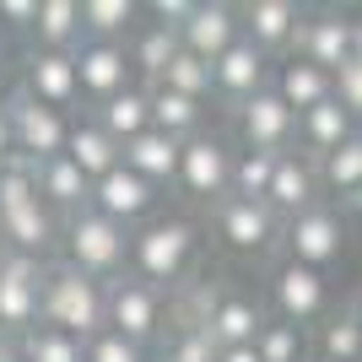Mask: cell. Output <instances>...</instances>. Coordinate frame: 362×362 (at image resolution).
<instances>
[{"label": "cell", "mask_w": 362, "mask_h": 362, "mask_svg": "<svg viewBox=\"0 0 362 362\" xmlns=\"http://www.w3.org/2000/svg\"><path fill=\"white\" fill-rule=\"evenodd\" d=\"M200 259V227L189 216H151L130 233V265L124 276H136L157 292L184 287V276L195 271Z\"/></svg>", "instance_id": "obj_1"}, {"label": "cell", "mask_w": 362, "mask_h": 362, "mask_svg": "<svg viewBox=\"0 0 362 362\" xmlns=\"http://www.w3.org/2000/svg\"><path fill=\"white\" fill-rule=\"evenodd\" d=\"M38 325L76 335V341H92L98 330H108V287L71 271L65 259L44 265V276H38Z\"/></svg>", "instance_id": "obj_2"}, {"label": "cell", "mask_w": 362, "mask_h": 362, "mask_svg": "<svg viewBox=\"0 0 362 362\" xmlns=\"http://www.w3.org/2000/svg\"><path fill=\"white\" fill-rule=\"evenodd\" d=\"M60 249H65V265L92 281H119L124 265H130V227L108 222L87 206V211H76L60 222Z\"/></svg>", "instance_id": "obj_3"}, {"label": "cell", "mask_w": 362, "mask_h": 362, "mask_svg": "<svg viewBox=\"0 0 362 362\" xmlns=\"http://www.w3.org/2000/svg\"><path fill=\"white\" fill-rule=\"evenodd\" d=\"M233 157L238 151L227 146L222 136H189L179 146V173H173V184L184 189V200H195V206H216V200H227V189H233Z\"/></svg>", "instance_id": "obj_4"}, {"label": "cell", "mask_w": 362, "mask_h": 362, "mask_svg": "<svg viewBox=\"0 0 362 362\" xmlns=\"http://www.w3.org/2000/svg\"><path fill=\"white\" fill-rule=\"evenodd\" d=\"M281 243H287V259L325 276L335 259L346 255V216L335 211L330 200H319V206L298 211L292 222H281Z\"/></svg>", "instance_id": "obj_5"}, {"label": "cell", "mask_w": 362, "mask_h": 362, "mask_svg": "<svg viewBox=\"0 0 362 362\" xmlns=\"http://www.w3.org/2000/svg\"><path fill=\"white\" fill-rule=\"evenodd\" d=\"M211 222H216V238H222L227 255H243V259H259L281 243V216L265 206V200H238L227 195L211 206Z\"/></svg>", "instance_id": "obj_6"}, {"label": "cell", "mask_w": 362, "mask_h": 362, "mask_svg": "<svg viewBox=\"0 0 362 362\" xmlns=\"http://www.w3.org/2000/svg\"><path fill=\"white\" fill-rule=\"evenodd\" d=\"M292 54H303L308 65H319L325 76H335L341 65H351L362 54V22L351 11H335V6H330V11L303 16Z\"/></svg>", "instance_id": "obj_7"}, {"label": "cell", "mask_w": 362, "mask_h": 362, "mask_svg": "<svg viewBox=\"0 0 362 362\" xmlns=\"http://www.w3.org/2000/svg\"><path fill=\"white\" fill-rule=\"evenodd\" d=\"M163 319H168V292L146 287L136 276L108 281V330L114 335H124L146 351L151 341H163Z\"/></svg>", "instance_id": "obj_8"}, {"label": "cell", "mask_w": 362, "mask_h": 362, "mask_svg": "<svg viewBox=\"0 0 362 362\" xmlns=\"http://www.w3.org/2000/svg\"><path fill=\"white\" fill-rule=\"evenodd\" d=\"M271 303H276V319H287L298 330H314L330 314V276L308 271L298 259H281L271 271Z\"/></svg>", "instance_id": "obj_9"}, {"label": "cell", "mask_w": 362, "mask_h": 362, "mask_svg": "<svg viewBox=\"0 0 362 362\" xmlns=\"http://www.w3.org/2000/svg\"><path fill=\"white\" fill-rule=\"evenodd\" d=\"M6 119H11V146H16V157H22V163H49V157H65L71 114L38 108L33 98L11 92V103H6Z\"/></svg>", "instance_id": "obj_10"}, {"label": "cell", "mask_w": 362, "mask_h": 362, "mask_svg": "<svg viewBox=\"0 0 362 362\" xmlns=\"http://www.w3.org/2000/svg\"><path fill=\"white\" fill-rule=\"evenodd\" d=\"M71 65H76V92H81L92 108H103L108 98H119L124 87H136L130 60H124V44H98V38H81V44L71 49Z\"/></svg>", "instance_id": "obj_11"}, {"label": "cell", "mask_w": 362, "mask_h": 362, "mask_svg": "<svg viewBox=\"0 0 362 362\" xmlns=\"http://www.w3.org/2000/svg\"><path fill=\"white\" fill-rule=\"evenodd\" d=\"M238 141H243V151L281 157V151L298 146V114L265 87V92H255L249 103H238Z\"/></svg>", "instance_id": "obj_12"}, {"label": "cell", "mask_w": 362, "mask_h": 362, "mask_svg": "<svg viewBox=\"0 0 362 362\" xmlns=\"http://www.w3.org/2000/svg\"><path fill=\"white\" fill-rule=\"evenodd\" d=\"M157 189H151L146 179H141V173H130V168H114V173H103V179L92 184V211L98 216H108V222H119V227H130V233H136L141 222H151V216H157Z\"/></svg>", "instance_id": "obj_13"}, {"label": "cell", "mask_w": 362, "mask_h": 362, "mask_svg": "<svg viewBox=\"0 0 362 362\" xmlns=\"http://www.w3.org/2000/svg\"><path fill=\"white\" fill-rule=\"evenodd\" d=\"M265 308L259 298L249 292H233V287H211V303H206V314H200V330L211 335V346H255V335L265 330Z\"/></svg>", "instance_id": "obj_14"}, {"label": "cell", "mask_w": 362, "mask_h": 362, "mask_svg": "<svg viewBox=\"0 0 362 362\" xmlns=\"http://www.w3.org/2000/svg\"><path fill=\"white\" fill-rule=\"evenodd\" d=\"M238 38H243L238 6H227V0H195L189 22L179 28V49H184V54H195V60H206V65H216Z\"/></svg>", "instance_id": "obj_15"}, {"label": "cell", "mask_w": 362, "mask_h": 362, "mask_svg": "<svg viewBox=\"0 0 362 362\" xmlns=\"http://www.w3.org/2000/svg\"><path fill=\"white\" fill-rule=\"evenodd\" d=\"M303 6L298 0H249V6H238V28L243 38L259 49V54H292V44H298V28H303Z\"/></svg>", "instance_id": "obj_16"}, {"label": "cell", "mask_w": 362, "mask_h": 362, "mask_svg": "<svg viewBox=\"0 0 362 362\" xmlns=\"http://www.w3.org/2000/svg\"><path fill=\"white\" fill-rule=\"evenodd\" d=\"M38 276H44V265L22 255H11L0 265V335L22 341L38 325Z\"/></svg>", "instance_id": "obj_17"}, {"label": "cell", "mask_w": 362, "mask_h": 362, "mask_svg": "<svg viewBox=\"0 0 362 362\" xmlns=\"http://www.w3.org/2000/svg\"><path fill=\"white\" fill-rule=\"evenodd\" d=\"M319 163L314 157H303L298 146L281 151L271 168V189H265V206H271L281 222H292L298 211H308V206H319Z\"/></svg>", "instance_id": "obj_18"}, {"label": "cell", "mask_w": 362, "mask_h": 362, "mask_svg": "<svg viewBox=\"0 0 362 362\" xmlns=\"http://www.w3.org/2000/svg\"><path fill=\"white\" fill-rule=\"evenodd\" d=\"M271 71H276L271 54H259L249 38H238V44L211 65V87H216V98H227V103H249L255 92L271 87Z\"/></svg>", "instance_id": "obj_19"}, {"label": "cell", "mask_w": 362, "mask_h": 362, "mask_svg": "<svg viewBox=\"0 0 362 362\" xmlns=\"http://www.w3.org/2000/svg\"><path fill=\"white\" fill-rule=\"evenodd\" d=\"M22 98H33L38 108H54V114H71L76 108V65L71 54H49V49H33L28 71H22Z\"/></svg>", "instance_id": "obj_20"}, {"label": "cell", "mask_w": 362, "mask_h": 362, "mask_svg": "<svg viewBox=\"0 0 362 362\" xmlns=\"http://www.w3.org/2000/svg\"><path fill=\"white\" fill-rule=\"evenodd\" d=\"M33 184H38V200H44L60 222H65V216H76V211H87V200H92V184L71 168V157L33 163Z\"/></svg>", "instance_id": "obj_21"}, {"label": "cell", "mask_w": 362, "mask_h": 362, "mask_svg": "<svg viewBox=\"0 0 362 362\" xmlns=\"http://www.w3.org/2000/svg\"><path fill=\"white\" fill-rule=\"evenodd\" d=\"M357 136V119H351L346 108L335 103V98H325V103H314L308 114H298V151L303 157H330L341 141Z\"/></svg>", "instance_id": "obj_22"}, {"label": "cell", "mask_w": 362, "mask_h": 362, "mask_svg": "<svg viewBox=\"0 0 362 362\" xmlns=\"http://www.w3.org/2000/svg\"><path fill=\"white\" fill-rule=\"evenodd\" d=\"M65 157H71V168H76V173H81L87 184H98L103 173H114V168H119V146L103 136V124L92 119V114L71 119V136H65Z\"/></svg>", "instance_id": "obj_23"}, {"label": "cell", "mask_w": 362, "mask_h": 362, "mask_svg": "<svg viewBox=\"0 0 362 362\" xmlns=\"http://www.w3.org/2000/svg\"><path fill=\"white\" fill-rule=\"evenodd\" d=\"M179 146L184 141L163 136V130H141L136 141L119 146V163L130 168V173H141L151 189H163V184H173V173H179Z\"/></svg>", "instance_id": "obj_24"}, {"label": "cell", "mask_w": 362, "mask_h": 362, "mask_svg": "<svg viewBox=\"0 0 362 362\" xmlns=\"http://www.w3.org/2000/svg\"><path fill=\"white\" fill-rule=\"evenodd\" d=\"M271 92L292 108V114H308L314 103L330 98V76L319 71V65H308L303 54H281L276 71H271Z\"/></svg>", "instance_id": "obj_25"}, {"label": "cell", "mask_w": 362, "mask_h": 362, "mask_svg": "<svg viewBox=\"0 0 362 362\" xmlns=\"http://www.w3.org/2000/svg\"><path fill=\"white\" fill-rule=\"evenodd\" d=\"M319 195H335L341 206L362 211V130L341 141L330 157H319Z\"/></svg>", "instance_id": "obj_26"}, {"label": "cell", "mask_w": 362, "mask_h": 362, "mask_svg": "<svg viewBox=\"0 0 362 362\" xmlns=\"http://www.w3.org/2000/svg\"><path fill=\"white\" fill-rule=\"evenodd\" d=\"M308 362H362V330L351 308H330L308 335Z\"/></svg>", "instance_id": "obj_27"}, {"label": "cell", "mask_w": 362, "mask_h": 362, "mask_svg": "<svg viewBox=\"0 0 362 362\" xmlns=\"http://www.w3.org/2000/svg\"><path fill=\"white\" fill-rule=\"evenodd\" d=\"M92 119L103 124V136L114 146L136 141L141 130H151V103H146V87H124L119 98H108L103 108H92Z\"/></svg>", "instance_id": "obj_28"}, {"label": "cell", "mask_w": 362, "mask_h": 362, "mask_svg": "<svg viewBox=\"0 0 362 362\" xmlns=\"http://www.w3.org/2000/svg\"><path fill=\"white\" fill-rule=\"evenodd\" d=\"M146 103H151V130H163L173 141H189L206 130V103H195V98H179L168 87H146Z\"/></svg>", "instance_id": "obj_29"}, {"label": "cell", "mask_w": 362, "mask_h": 362, "mask_svg": "<svg viewBox=\"0 0 362 362\" xmlns=\"http://www.w3.org/2000/svg\"><path fill=\"white\" fill-rule=\"evenodd\" d=\"M173 54H179V33L157 28V22H146V28H136L130 38H124V60H130V76H146V87L168 71V60H173Z\"/></svg>", "instance_id": "obj_30"}, {"label": "cell", "mask_w": 362, "mask_h": 362, "mask_svg": "<svg viewBox=\"0 0 362 362\" xmlns=\"http://www.w3.org/2000/svg\"><path fill=\"white\" fill-rule=\"evenodd\" d=\"M33 38L49 54H71L81 44V6L76 0H38V16H33Z\"/></svg>", "instance_id": "obj_31"}, {"label": "cell", "mask_w": 362, "mask_h": 362, "mask_svg": "<svg viewBox=\"0 0 362 362\" xmlns=\"http://www.w3.org/2000/svg\"><path fill=\"white\" fill-rule=\"evenodd\" d=\"M76 6H81V38H98V44H124L141 16L136 0H76Z\"/></svg>", "instance_id": "obj_32"}, {"label": "cell", "mask_w": 362, "mask_h": 362, "mask_svg": "<svg viewBox=\"0 0 362 362\" xmlns=\"http://www.w3.org/2000/svg\"><path fill=\"white\" fill-rule=\"evenodd\" d=\"M151 87H168V92H179V98H195V103H206V98H216V87H211V65L206 60H195V54H173L168 60V71L151 81Z\"/></svg>", "instance_id": "obj_33"}, {"label": "cell", "mask_w": 362, "mask_h": 362, "mask_svg": "<svg viewBox=\"0 0 362 362\" xmlns=\"http://www.w3.org/2000/svg\"><path fill=\"white\" fill-rule=\"evenodd\" d=\"M259 362H308V330L287 325V319H265V330L255 335Z\"/></svg>", "instance_id": "obj_34"}, {"label": "cell", "mask_w": 362, "mask_h": 362, "mask_svg": "<svg viewBox=\"0 0 362 362\" xmlns=\"http://www.w3.org/2000/svg\"><path fill=\"white\" fill-rule=\"evenodd\" d=\"M16 357L22 362H87V351H81L76 335H60V330H49V325H33V330L16 341Z\"/></svg>", "instance_id": "obj_35"}, {"label": "cell", "mask_w": 362, "mask_h": 362, "mask_svg": "<svg viewBox=\"0 0 362 362\" xmlns=\"http://www.w3.org/2000/svg\"><path fill=\"white\" fill-rule=\"evenodd\" d=\"M271 168H276V157H265V151H238V157H233V189H227V195L265 200V189H271Z\"/></svg>", "instance_id": "obj_36"}, {"label": "cell", "mask_w": 362, "mask_h": 362, "mask_svg": "<svg viewBox=\"0 0 362 362\" xmlns=\"http://www.w3.org/2000/svg\"><path fill=\"white\" fill-rule=\"evenodd\" d=\"M163 362H216V346L200 325H173L163 341Z\"/></svg>", "instance_id": "obj_37"}, {"label": "cell", "mask_w": 362, "mask_h": 362, "mask_svg": "<svg viewBox=\"0 0 362 362\" xmlns=\"http://www.w3.org/2000/svg\"><path fill=\"white\" fill-rule=\"evenodd\" d=\"M81 351H87V362H151L136 341H124L114 330H98L92 341H81Z\"/></svg>", "instance_id": "obj_38"}, {"label": "cell", "mask_w": 362, "mask_h": 362, "mask_svg": "<svg viewBox=\"0 0 362 362\" xmlns=\"http://www.w3.org/2000/svg\"><path fill=\"white\" fill-rule=\"evenodd\" d=\"M330 98H335V103H341V108L351 114V119L362 124V54L330 76Z\"/></svg>", "instance_id": "obj_39"}, {"label": "cell", "mask_w": 362, "mask_h": 362, "mask_svg": "<svg viewBox=\"0 0 362 362\" xmlns=\"http://www.w3.org/2000/svg\"><path fill=\"white\" fill-rule=\"evenodd\" d=\"M33 16H38V0H0V22L16 33H33Z\"/></svg>", "instance_id": "obj_40"}, {"label": "cell", "mask_w": 362, "mask_h": 362, "mask_svg": "<svg viewBox=\"0 0 362 362\" xmlns=\"http://www.w3.org/2000/svg\"><path fill=\"white\" fill-rule=\"evenodd\" d=\"M16 146H11V119H6V108H0V163H11Z\"/></svg>", "instance_id": "obj_41"}, {"label": "cell", "mask_w": 362, "mask_h": 362, "mask_svg": "<svg viewBox=\"0 0 362 362\" xmlns=\"http://www.w3.org/2000/svg\"><path fill=\"white\" fill-rule=\"evenodd\" d=\"M216 362H259V357H255V346H222Z\"/></svg>", "instance_id": "obj_42"}, {"label": "cell", "mask_w": 362, "mask_h": 362, "mask_svg": "<svg viewBox=\"0 0 362 362\" xmlns=\"http://www.w3.org/2000/svg\"><path fill=\"white\" fill-rule=\"evenodd\" d=\"M0 362H16V341L11 335H0Z\"/></svg>", "instance_id": "obj_43"}, {"label": "cell", "mask_w": 362, "mask_h": 362, "mask_svg": "<svg viewBox=\"0 0 362 362\" xmlns=\"http://www.w3.org/2000/svg\"><path fill=\"white\" fill-rule=\"evenodd\" d=\"M11 103V81H6V71H0V108Z\"/></svg>", "instance_id": "obj_44"}, {"label": "cell", "mask_w": 362, "mask_h": 362, "mask_svg": "<svg viewBox=\"0 0 362 362\" xmlns=\"http://www.w3.org/2000/svg\"><path fill=\"white\" fill-rule=\"evenodd\" d=\"M351 319H357V330H362V298H357V303H351Z\"/></svg>", "instance_id": "obj_45"}, {"label": "cell", "mask_w": 362, "mask_h": 362, "mask_svg": "<svg viewBox=\"0 0 362 362\" xmlns=\"http://www.w3.org/2000/svg\"><path fill=\"white\" fill-rule=\"evenodd\" d=\"M6 259H11V249H6V238H0V265H6Z\"/></svg>", "instance_id": "obj_46"}, {"label": "cell", "mask_w": 362, "mask_h": 362, "mask_svg": "<svg viewBox=\"0 0 362 362\" xmlns=\"http://www.w3.org/2000/svg\"><path fill=\"white\" fill-rule=\"evenodd\" d=\"M16 362H22V357H16Z\"/></svg>", "instance_id": "obj_47"}]
</instances>
